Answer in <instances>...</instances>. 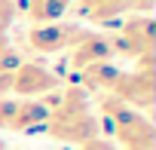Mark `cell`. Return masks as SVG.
Instances as JSON below:
<instances>
[{"mask_svg": "<svg viewBox=\"0 0 156 150\" xmlns=\"http://www.w3.org/2000/svg\"><path fill=\"white\" fill-rule=\"evenodd\" d=\"M46 132L55 141H64V144H86V141L101 135V123L86 101V89L70 86V89L61 92L58 104L49 107Z\"/></svg>", "mask_w": 156, "mask_h": 150, "instance_id": "cell-1", "label": "cell"}, {"mask_svg": "<svg viewBox=\"0 0 156 150\" xmlns=\"http://www.w3.org/2000/svg\"><path fill=\"white\" fill-rule=\"evenodd\" d=\"M101 113L104 120L110 123V132L116 135V141L126 147V150H153V123L147 113L116 101L113 95H104L101 98Z\"/></svg>", "mask_w": 156, "mask_h": 150, "instance_id": "cell-2", "label": "cell"}, {"mask_svg": "<svg viewBox=\"0 0 156 150\" xmlns=\"http://www.w3.org/2000/svg\"><path fill=\"white\" fill-rule=\"evenodd\" d=\"M110 95L141 113H147L153 107V55L138 58V64L132 70H122L119 80L113 83Z\"/></svg>", "mask_w": 156, "mask_h": 150, "instance_id": "cell-3", "label": "cell"}, {"mask_svg": "<svg viewBox=\"0 0 156 150\" xmlns=\"http://www.w3.org/2000/svg\"><path fill=\"white\" fill-rule=\"evenodd\" d=\"M49 120V104L37 101V98H0V129L6 132H34V129H46Z\"/></svg>", "mask_w": 156, "mask_h": 150, "instance_id": "cell-4", "label": "cell"}, {"mask_svg": "<svg viewBox=\"0 0 156 150\" xmlns=\"http://www.w3.org/2000/svg\"><path fill=\"white\" fill-rule=\"evenodd\" d=\"M110 43H113V55H126L132 61L153 55V19L147 12L129 16L122 22L119 34L110 37Z\"/></svg>", "mask_w": 156, "mask_h": 150, "instance_id": "cell-5", "label": "cell"}, {"mask_svg": "<svg viewBox=\"0 0 156 150\" xmlns=\"http://www.w3.org/2000/svg\"><path fill=\"white\" fill-rule=\"evenodd\" d=\"M86 28L80 25H64V22H49V25H34L28 31V46L34 52H43V55H55V52H64V49H73L76 43L83 40Z\"/></svg>", "mask_w": 156, "mask_h": 150, "instance_id": "cell-6", "label": "cell"}, {"mask_svg": "<svg viewBox=\"0 0 156 150\" xmlns=\"http://www.w3.org/2000/svg\"><path fill=\"white\" fill-rule=\"evenodd\" d=\"M58 89V73L49 70L46 64L37 61H22L12 73H9V92L22 95V98H40L46 92Z\"/></svg>", "mask_w": 156, "mask_h": 150, "instance_id": "cell-7", "label": "cell"}, {"mask_svg": "<svg viewBox=\"0 0 156 150\" xmlns=\"http://www.w3.org/2000/svg\"><path fill=\"white\" fill-rule=\"evenodd\" d=\"M113 58V43L107 34H92L86 31L83 40L70 49V67L73 70H83V67H92L98 61H110Z\"/></svg>", "mask_w": 156, "mask_h": 150, "instance_id": "cell-8", "label": "cell"}, {"mask_svg": "<svg viewBox=\"0 0 156 150\" xmlns=\"http://www.w3.org/2000/svg\"><path fill=\"white\" fill-rule=\"evenodd\" d=\"M119 67L116 64H110V61H98V64H92V67H83L80 70V80H83V86L80 89H92V92H101V95H110V89H113V83L119 80Z\"/></svg>", "mask_w": 156, "mask_h": 150, "instance_id": "cell-9", "label": "cell"}, {"mask_svg": "<svg viewBox=\"0 0 156 150\" xmlns=\"http://www.w3.org/2000/svg\"><path fill=\"white\" fill-rule=\"evenodd\" d=\"M122 12H132L129 0H80V16L95 25H107Z\"/></svg>", "mask_w": 156, "mask_h": 150, "instance_id": "cell-10", "label": "cell"}, {"mask_svg": "<svg viewBox=\"0 0 156 150\" xmlns=\"http://www.w3.org/2000/svg\"><path fill=\"white\" fill-rule=\"evenodd\" d=\"M73 0H28V16L34 25H49L58 22L67 9H70Z\"/></svg>", "mask_w": 156, "mask_h": 150, "instance_id": "cell-11", "label": "cell"}, {"mask_svg": "<svg viewBox=\"0 0 156 150\" xmlns=\"http://www.w3.org/2000/svg\"><path fill=\"white\" fill-rule=\"evenodd\" d=\"M12 19H16V0H0V40H6Z\"/></svg>", "mask_w": 156, "mask_h": 150, "instance_id": "cell-12", "label": "cell"}, {"mask_svg": "<svg viewBox=\"0 0 156 150\" xmlns=\"http://www.w3.org/2000/svg\"><path fill=\"white\" fill-rule=\"evenodd\" d=\"M80 150H119L113 141H107V138H92V141H86V144H80Z\"/></svg>", "mask_w": 156, "mask_h": 150, "instance_id": "cell-13", "label": "cell"}, {"mask_svg": "<svg viewBox=\"0 0 156 150\" xmlns=\"http://www.w3.org/2000/svg\"><path fill=\"white\" fill-rule=\"evenodd\" d=\"M6 46H9V43H6V40H0V52H3V49H6Z\"/></svg>", "mask_w": 156, "mask_h": 150, "instance_id": "cell-14", "label": "cell"}]
</instances>
